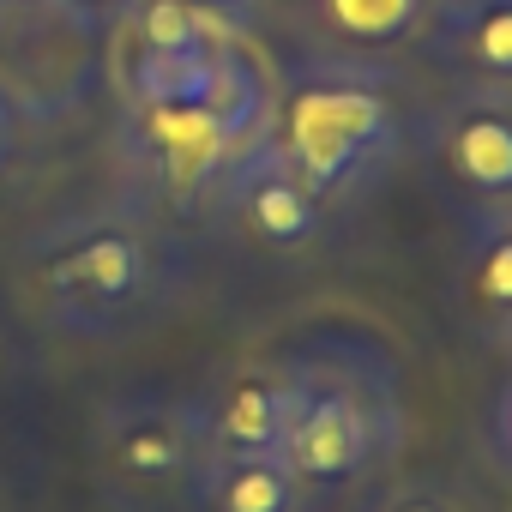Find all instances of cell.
Segmentation results:
<instances>
[{
  "mask_svg": "<svg viewBox=\"0 0 512 512\" xmlns=\"http://www.w3.org/2000/svg\"><path fill=\"white\" fill-rule=\"evenodd\" d=\"M290 368V428L278 458L290 464L308 512L374 476L404 452V374L374 332L326 326L278 350Z\"/></svg>",
  "mask_w": 512,
  "mask_h": 512,
  "instance_id": "6da1fadb",
  "label": "cell"
},
{
  "mask_svg": "<svg viewBox=\"0 0 512 512\" xmlns=\"http://www.w3.org/2000/svg\"><path fill=\"white\" fill-rule=\"evenodd\" d=\"M25 302L31 314L85 344H115L145 332L181 290V253L139 205L73 211L43 223L25 253Z\"/></svg>",
  "mask_w": 512,
  "mask_h": 512,
  "instance_id": "7a4b0ae2",
  "label": "cell"
},
{
  "mask_svg": "<svg viewBox=\"0 0 512 512\" xmlns=\"http://www.w3.org/2000/svg\"><path fill=\"white\" fill-rule=\"evenodd\" d=\"M266 145L320 193V205L356 199L410 151L398 79L380 61L356 55L302 61L272 91Z\"/></svg>",
  "mask_w": 512,
  "mask_h": 512,
  "instance_id": "3957f363",
  "label": "cell"
},
{
  "mask_svg": "<svg viewBox=\"0 0 512 512\" xmlns=\"http://www.w3.org/2000/svg\"><path fill=\"white\" fill-rule=\"evenodd\" d=\"M272 91L199 97V103H121L115 157H121L127 193L175 217L211 211L229 163L266 133Z\"/></svg>",
  "mask_w": 512,
  "mask_h": 512,
  "instance_id": "277c9868",
  "label": "cell"
},
{
  "mask_svg": "<svg viewBox=\"0 0 512 512\" xmlns=\"http://www.w3.org/2000/svg\"><path fill=\"white\" fill-rule=\"evenodd\" d=\"M211 458L199 392H121L91 422V482L109 512H175L193 506Z\"/></svg>",
  "mask_w": 512,
  "mask_h": 512,
  "instance_id": "5b68a950",
  "label": "cell"
},
{
  "mask_svg": "<svg viewBox=\"0 0 512 512\" xmlns=\"http://www.w3.org/2000/svg\"><path fill=\"white\" fill-rule=\"evenodd\" d=\"M103 31L73 7L0 0V97L25 127H67L103 79Z\"/></svg>",
  "mask_w": 512,
  "mask_h": 512,
  "instance_id": "8992f818",
  "label": "cell"
},
{
  "mask_svg": "<svg viewBox=\"0 0 512 512\" xmlns=\"http://www.w3.org/2000/svg\"><path fill=\"white\" fill-rule=\"evenodd\" d=\"M416 145L464 205H512V85H458L416 121Z\"/></svg>",
  "mask_w": 512,
  "mask_h": 512,
  "instance_id": "52a82bcc",
  "label": "cell"
},
{
  "mask_svg": "<svg viewBox=\"0 0 512 512\" xmlns=\"http://www.w3.org/2000/svg\"><path fill=\"white\" fill-rule=\"evenodd\" d=\"M211 211H223L253 247H266V253H302V247H314L326 235L320 193L266 145V133L229 163Z\"/></svg>",
  "mask_w": 512,
  "mask_h": 512,
  "instance_id": "ba28073f",
  "label": "cell"
},
{
  "mask_svg": "<svg viewBox=\"0 0 512 512\" xmlns=\"http://www.w3.org/2000/svg\"><path fill=\"white\" fill-rule=\"evenodd\" d=\"M290 428V368L272 362H241L205 392V434L211 452H278Z\"/></svg>",
  "mask_w": 512,
  "mask_h": 512,
  "instance_id": "9c48e42d",
  "label": "cell"
},
{
  "mask_svg": "<svg viewBox=\"0 0 512 512\" xmlns=\"http://www.w3.org/2000/svg\"><path fill=\"white\" fill-rule=\"evenodd\" d=\"M458 296L488 350L512 344V205H470L464 253H458Z\"/></svg>",
  "mask_w": 512,
  "mask_h": 512,
  "instance_id": "30bf717a",
  "label": "cell"
},
{
  "mask_svg": "<svg viewBox=\"0 0 512 512\" xmlns=\"http://www.w3.org/2000/svg\"><path fill=\"white\" fill-rule=\"evenodd\" d=\"M302 31L326 55L386 61V55L422 43L428 0H302Z\"/></svg>",
  "mask_w": 512,
  "mask_h": 512,
  "instance_id": "8fae6325",
  "label": "cell"
},
{
  "mask_svg": "<svg viewBox=\"0 0 512 512\" xmlns=\"http://www.w3.org/2000/svg\"><path fill=\"white\" fill-rule=\"evenodd\" d=\"M416 49L434 67H446L458 85H512V0L428 13V31Z\"/></svg>",
  "mask_w": 512,
  "mask_h": 512,
  "instance_id": "7c38bea8",
  "label": "cell"
},
{
  "mask_svg": "<svg viewBox=\"0 0 512 512\" xmlns=\"http://www.w3.org/2000/svg\"><path fill=\"white\" fill-rule=\"evenodd\" d=\"M193 512H308V500L278 452H211Z\"/></svg>",
  "mask_w": 512,
  "mask_h": 512,
  "instance_id": "4fadbf2b",
  "label": "cell"
},
{
  "mask_svg": "<svg viewBox=\"0 0 512 512\" xmlns=\"http://www.w3.org/2000/svg\"><path fill=\"white\" fill-rule=\"evenodd\" d=\"M356 512H470V506H464V494H458L452 482H440V476H398V482H386L380 494H368Z\"/></svg>",
  "mask_w": 512,
  "mask_h": 512,
  "instance_id": "5bb4252c",
  "label": "cell"
},
{
  "mask_svg": "<svg viewBox=\"0 0 512 512\" xmlns=\"http://www.w3.org/2000/svg\"><path fill=\"white\" fill-rule=\"evenodd\" d=\"M506 380L494 386V398H488V416H482V428H488V470L494 476H506Z\"/></svg>",
  "mask_w": 512,
  "mask_h": 512,
  "instance_id": "9a60e30c",
  "label": "cell"
},
{
  "mask_svg": "<svg viewBox=\"0 0 512 512\" xmlns=\"http://www.w3.org/2000/svg\"><path fill=\"white\" fill-rule=\"evenodd\" d=\"M187 7H205V13H223L229 25H241V31H253V25H260V7H266V0H187Z\"/></svg>",
  "mask_w": 512,
  "mask_h": 512,
  "instance_id": "2e32d148",
  "label": "cell"
},
{
  "mask_svg": "<svg viewBox=\"0 0 512 512\" xmlns=\"http://www.w3.org/2000/svg\"><path fill=\"white\" fill-rule=\"evenodd\" d=\"M127 7H133V0H73V13H85V19H91L103 37L121 25V13H127Z\"/></svg>",
  "mask_w": 512,
  "mask_h": 512,
  "instance_id": "e0dca14e",
  "label": "cell"
},
{
  "mask_svg": "<svg viewBox=\"0 0 512 512\" xmlns=\"http://www.w3.org/2000/svg\"><path fill=\"white\" fill-rule=\"evenodd\" d=\"M19 139H25V121H19V109L7 97H0V169L19 157Z\"/></svg>",
  "mask_w": 512,
  "mask_h": 512,
  "instance_id": "ac0fdd59",
  "label": "cell"
},
{
  "mask_svg": "<svg viewBox=\"0 0 512 512\" xmlns=\"http://www.w3.org/2000/svg\"><path fill=\"white\" fill-rule=\"evenodd\" d=\"M446 7H476V0H428V13H446Z\"/></svg>",
  "mask_w": 512,
  "mask_h": 512,
  "instance_id": "d6986e66",
  "label": "cell"
},
{
  "mask_svg": "<svg viewBox=\"0 0 512 512\" xmlns=\"http://www.w3.org/2000/svg\"><path fill=\"white\" fill-rule=\"evenodd\" d=\"M31 7H73V0H31Z\"/></svg>",
  "mask_w": 512,
  "mask_h": 512,
  "instance_id": "ffe728a7",
  "label": "cell"
}]
</instances>
